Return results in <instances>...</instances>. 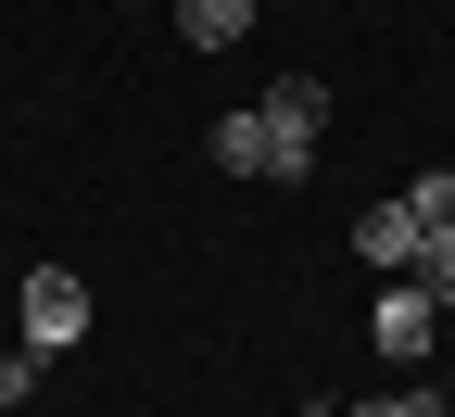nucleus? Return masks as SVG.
I'll return each mask as SVG.
<instances>
[{"label": "nucleus", "instance_id": "f257e3e1", "mask_svg": "<svg viewBox=\"0 0 455 417\" xmlns=\"http://www.w3.org/2000/svg\"><path fill=\"white\" fill-rule=\"evenodd\" d=\"M316 127H329V89L316 76H278L266 101H228L215 114V164L228 177H304L316 164Z\"/></svg>", "mask_w": 455, "mask_h": 417}, {"label": "nucleus", "instance_id": "f03ea898", "mask_svg": "<svg viewBox=\"0 0 455 417\" xmlns=\"http://www.w3.org/2000/svg\"><path fill=\"white\" fill-rule=\"evenodd\" d=\"M89 341V278L76 266H26V354H76Z\"/></svg>", "mask_w": 455, "mask_h": 417}, {"label": "nucleus", "instance_id": "7ed1b4c3", "mask_svg": "<svg viewBox=\"0 0 455 417\" xmlns=\"http://www.w3.org/2000/svg\"><path fill=\"white\" fill-rule=\"evenodd\" d=\"M430 329H443V304H430L418 278H405V291H379V317H367V341L392 354V367H418V354H430Z\"/></svg>", "mask_w": 455, "mask_h": 417}, {"label": "nucleus", "instance_id": "20e7f679", "mask_svg": "<svg viewBox=\"0 0 455 417\" xmlns=\"http://www.w3.org/2000/svg\"><path fill=\"white\" fill-rule=\"evenodd\" d=\"M355 266L405 278V266H418V215H405V203H367V215H355Z\"/></svg>", "mask_w": 455, "mask_h": 417}, {"label": "nucleus", "instance_id": "39448f33", "mask_svg": "<svg viewBox=\"0 0 455 417\" xmlns=\"http://www.w3.org/2000/svg\"><path fill=\"white\" fill-rule=\"evenodd\" d=\"M241 26H253V0H178V38L190 51H228Z\"/></svg>", "mask_w": 455, "mask_h": 417}, {"label": "nucleus", "instance_id": "423d86ee", "mask_svg": "<svg viewBox=\"0 0 455 417\" xmlns=\"http://www.w3.org/2000/svg\"><path fill=\"white\" fill-rule=\"evenodd\" d=\"M430 304H455V228H418V266H405Z\"/></svg>", "mask_w": 455, "mask_h": 417}, {"label": "nucleus", "instance_id": "0eeeda50", "mask_svg": "<svg viewBox=\"0 0 455 417\" xmlns=\"http://www.w3.org/2000/svg\"><path fill=\"white\" fill-rule=\"evenodd\" d=\"M38 367H51V354H26V341L0 354V417H26V405H38Z\"/></svg>", "mask_w": 455, "mask_h": 417}, {"label": "nucleus", "instance_id": "6e6552de", "mask_svg": "<svg viewBox=\"0 0 455 417\" xmlns=\"http://www.w3.org/2000/svg\"><path fill=\"white\" fill-rule=\"evenodd\" d=\"M405 215H418V228H455V177H443V164L418 177V190H405Z\"/></svg>", "mask_w": 455, "mask_h": 417}, {"label": "nucleus", "instance_id": "1a4fd4ad", "mask_svg": "<svg viewBox=\"0 0 455 417\" xmlns=\"http://www.w3.org/2000/svg\"><path fill=\"white\" fill-rule=\"evenodd\" d=\"M355 417H443L430 392H379V405H355Z\"/></svg>", "mask_w": 455, "mask_h": 417}]
</instances>
